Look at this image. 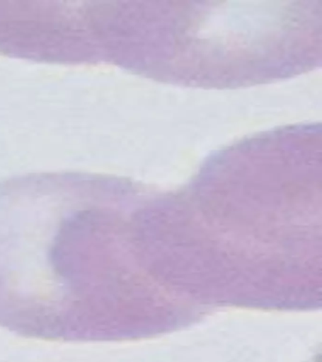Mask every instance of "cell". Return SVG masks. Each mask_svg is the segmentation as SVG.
<instances>
[{"label": "cell", "mask_w": 322, "mask_h": 362, "mask_svg": "<svg viewBox=\"0 0 322 362\" xmlns=\"http://www.w3.org/2000/svg\"><path fill=\"white\" fill-rule=\"evenodd\" d=\"M103 183L0 184V327L52 341L127 332L124 234Z\"/></svg>", "instance_id": "6da1fadb"}]
</instances>
